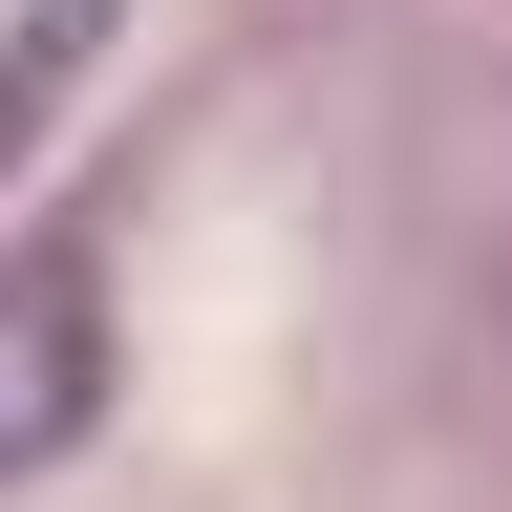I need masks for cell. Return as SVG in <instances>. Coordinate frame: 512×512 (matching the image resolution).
<instances>
[{"instance_id": "obj_2", "label": "cell", "mask_w": 512, "mask_h": 512, "mask_svg": "<svg viewBox=\"0 0 512 512\" xmlns=\"http://www.w3.org/2000/svg\"><path fill=\"white\" fill-rule=\"evenodd\" d=\"M86 43H107V0H0V171L43 150V107L86 86Z\"/></svg>"}, {"instance_id": "obj_1", "label": "cell", "mask_w": 512, "mask_h": 512, "mask_svg": "<svg viewBox=\"0 0 512 512\" xmlns=\"http://www.w3.org/2000/svg\"><path fill=\"white\" fill-rule=\"evenodd\" d=\"M86 406H107V278L86 256H0V491L43 448H86Z\"/></svg>"}]
</instances>
